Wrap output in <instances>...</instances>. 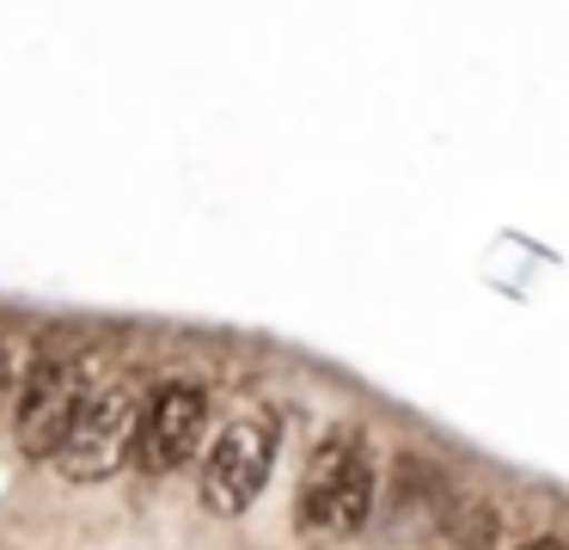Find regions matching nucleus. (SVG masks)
<instances>
[{"instance_id": "obj_2", "label": "nucleus", "mask_w": 569, "mask_h": 550, "mask_svg": "<svg viewBox=\"0 0 569 550\" xmlns=\"http://www.w3.org/2000/svg\"><path fill=\"white\" fill-rule=\"evenodd\" d=\"M104 386V361L99 349L74 337H43L31 349L26 373H19V410H13V434L31 459H56L68 422L80 416V403Z\"/></svg>"}, {"instance_id": "obj_5", "label": "nucleus", "mask_w": 569, "mask_h": 550, "mask_svg": "<svg viewBox=\"0 0 569 550\" xmlns=\"http://www.w3.org/2000/svg\"><path fill=\"white\" fill-rule=\"evenodd\" d=\"M209 447V391L197 379H166L141 398L136 416V452L129 459L148 477H172L184 471L197 452Z\"/></svg>"}, {"instance_id": "obj_1", "label": "nucleus", "mask_w": 569, "mask_h": 550, "mask_svg": "<svg viewBox=\"0 0 569 550\" xmlns=\"http://www.w3.org/2000/svg\"><path fill=\"white\" fill-rule=\"evenodd\" d=\"M373 501H380V459H373L368 428H349V422L325 428L307 471H300V501H295L300 532L349 538L373 520Z\"/></svg>"}, {"instance_id": "obj_7", "label": "nucleus", "mask_w": 569, "mask_h": 550, "mask_svg": "<svg viewBox=\"0 0 569 550\" xmlns=\"http://www.w3.org/2000/svg\"><path fill=\"white\" fill-rule=\"evenodd\" d=\"M7 379H13V354H7V337H0V391H7Z\"/></svg>"}, {"instance_id": "obj_4", "label": "nucleus", "mask_w": 569, "mask_h": 550, "mask_svg": "<svg viewBox=\"0 0 569 550\" xmlns=\"http://www.w3.org/2000/svg\"><path fill=\"white\" fill-rule=\"evenodd\" d=\"M136 416H141L136 386L104 379V386L80 403L74 422H68V434H62V447H56L50 464L68 483H99V477H111L117 464L136 452Z\"/></svg>"}, {"instance_id": "obj_3", "label": "nucleus", "mask_w": 569, "mask_h": 550, "mask_svg": "<svg viewBox=\"0 0 569 550\" xmlns=\"http://www.w3.org/2000/svg\"><path fill=\"white\" fill-rule=\"evenodd\" d=\"M276 452H282V416H276V410L233 416V422L202 447V483H197L202 508L227 513V520L246 513L251 501L263 496V483H270Z\"/></svg>"}, {"instance_id": "obj_8", "label": "nucleus", "mask_w": 569, "mask_h": 550, "mask_svg": "<svg viewBox=\"0 0 569 550\" xmlns=\"http://www.w3.org/2000/svg\"><path fill=\"white\" fill-rule=\"evenodd\" d=\"M520 550H563L557 538H532V544H520Z\"/></svg>"}, {"instance_id": "obj_6", "label": "nucleus", "mask_w": 569, "mask_h": 550, "mask_svg": "<svg viewBox=\"0 0 569 550\" xmlns=\"http://www.w3.org/2000/svg\"><path fill=\"white\" fill-rule=\"evenodd\" d=\"M429 550H496V508L478 496H453L429 526Z\"/></svg>"}]
</instances>
